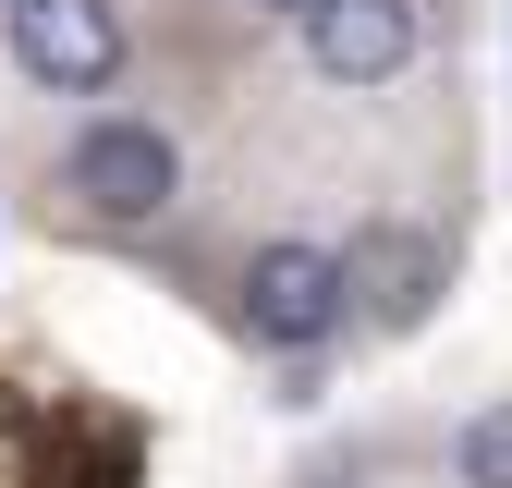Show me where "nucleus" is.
<instances>
[{"label":"nucleus","mask_w":512,"mask_h":488,"mask_svg":"<svg viewBox=\"0 0 512 488\" xmlns=\"http://www.w3.org/2000/svg\"><path fill=\"white\" fill-rule=\"evenodd\" d=\"M171 196H183L171 122H147V110H98V122H74V147H61V220H74V232L135 244V232L171 220Z\"/></svg>","instance_id":"1"},{"label":"nucleus","mask_w":512,"mask_h":488,"mask_svg":"<svg viewBox=\"0 0 512 488\" xmlns=\"http://www.w3.org/2000/svg\"><path fill=\"white\" fill-rule=\"evenodd\" d=\"M452 476L464 488H512V403H476L452 427Z\"/></svg>","instance_id":"6"},{"label":"nucleus","mask_w":512,"mask_h":488,"mask_svg":"<svg viewBox=\"0 0 512 488\" xmlns=\"http://www.w3.org/2000/svg\"><path fill=\"white\" fill-rule=\"evenodd\" d=\"M415 37H427L415 0H317V13H305V74L342 86V98L403 86V74H415Z\"/></svg>","instance_id":"4"},{"label":"nucleus","mask_w":512,"mask_h":488,"mask_svg":"<svg viewBox=\"0 0 512 488\" xmlns=\"http://www.w3.org/2000/svg\"><path fill=\"white\" fill-rule=\"evenodd\" d=\"M317 488H354V476H317Z\"/></svg>","instance_id":"8"},{"label":"nucleus","mask_w":512,"mask_h":488,"mask_svg":"<svg viewBox=\"0 0 512 488\" xmlns=\"http://www.w3.org/2000/svg\"><path fill=\"white\" fill-rule=\"evenodd\" d=\"M0 49L37 98H110L135 37H122L110 0H0Z\"/></svg>","instance_id":"3"},{"label":"nucleus","mask_w":512,"mask_h":488,"mask_svg":"<svg viewBox=\"0 0 512 488\" xmlns=\"http://www.w3.org/2000/svg\"><path fill=\"white\" fill-rule=\"evenodd\" d=\"M256 13H293V25H305V13H317V0H256Z\"/></svg>","instance_id":"7"},{"label":"nucleus","mask_w":512,"mask_h":488,"mask_svg":"<svg viewBox=\"0 0 512 488\" xmlns=\"http://www.w3.org/2000/svg\"><path fill=\"white\" fill-rule=\"evenodd\" d=\"M342 269H354V318H378V330H427L439 281H452V269H439V244L403 232V220H366Z\"/></svg>","instance_id":"5"},{"label":"nucleus","mask_w":512,"mask_h":488,"mask_svg":"<svg viewBox=\"0 0 512 488\" xmlns=\"http://www.w3.org/2000/svg\"><path fill=\"white\" fill-rule=\"evenodd\" d=\"M232 330H244L256 354H330V342L354 330V269H342V244L269 232V244L232 269Z\"/></svg>","instance_id":"2"}]
</instances>
